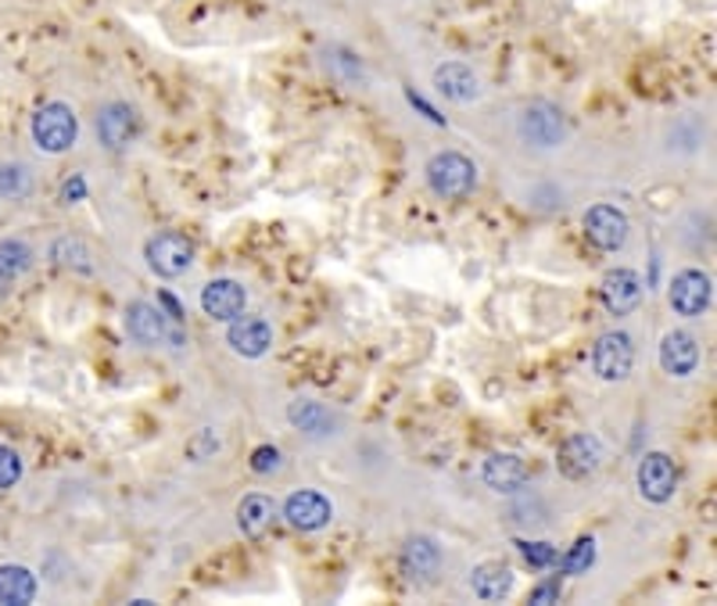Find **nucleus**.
Segmentation results:
<instances>
[{
	"label": "nucleus",
	"instance_id": "nucleus-1",
	"mask_svg": "<svg viewBox=\"0 0 717 606\" xmlns=\"http://www.w3.org/2000/svg\"><path fill=\"white\" fill-rule=\"evenodd\" d=\"M33 141L44 155H65L79 141V119L65 101H51L33 115Z\"/></svg>",
	"mask_w": 717,
	"mask_h": 606
},
{
	"label": "nucleus",
	"instance_id": "nucleus-2",
	"mask_svg": "<svg viewBox=\"0 0 717 606\" xmlns=\"http://www.w3.org/2000/svg\"><path fill=\"white\" fill-rule=\"evenodd\" d=\"M427 183L445 201H463L478 187V166L459 152H438L427 161Z\"/></svg>",
	"mask_w": 717,
	"mask_h": 606
},
{
	"label": "nucleus",
	"instance_id": "nucleus-3",
	"mask_svg": "<svg viewBox=\"0 0 717 606\" xmlns=\"http://www.w3.org/2000/svg\"><path fill=\"white\" fill-rule=\"evenodd\" d=\"M147 266H152V273L155 277H183L187 269L194 266V245L187 240L183 234H176V231H161L155 234L152 240H147Z\"/></svg>",
	"mask_w": 717,
	"mask_h": 606
},
{
	"label": "nucleus",
	"instance_id": "nucleus-4",
	"mask_svg": "<svg viewBox=\"0 0 717 606\" xmlns=\"http://www.w3.org/2000/svg\"><path fill=\"white\" fill-rule=\"evenodd\" d=\"M520 137L531 147H542V152H549V147H560L563 137H567V119H563V112L557 104L531 101L520 112Z\"/></svg>",
	"mask_w": 717,
	"mask_h": 606
},
{
	"label": "nucleus",
	"instance_id": "nucleus-5",
	"mask_svg": "<svg viewBox=\"0 0 717 606\" xmlns=\"http://www.w3.org/2000/svg\"><path fill=\"white\" fill-rule=\"evenodd\" d=\"M635 367V341L625 330H606L592 348V370L600 381H625Z\"/></svg>",
	"mask_w": 717,
	"mask_h": 606
},
{
	"label": "nucleus",
	"instance_id": "nucleus-6",
	"mask_svg": "<svg viewBox=\"0 0 717 606\" xmlns=\"http://www.w3.org/2000/svg\"><path fill=\"white\" fill-rule=\"evenodd\" d=\"M710 299H714V284L703 269H682V273H674L671 288H668L671 308L685 319H696V316L707 313Z\"/></svg>",
	"mask_w": 717,
	"mask_h": 606
},
{
	"label": "nucleus",
	"instance_id": "nucleus-7",
	"mask_svg": "<svg viewBox=\"0 0 717 606\" xmlns=\"http://www.w3.org/2000/svg\"><path fill=\"white\" fill-rule=\"evenodd\" d=\"M606 460V449H603V441L595 438V435H571L560 446L557 452V467H560V474L563 478H571V481H585L592 478L595 470L603 467Z\"/></svg>",
	"mask_w": 717,
	"mask_h": 606
},
{
	"label": "nucleus",
	"instance_id": "nucleus-8",
	"mask_svg": "<svg viewBox=\"0 0 717 606\" xmlns=\"http://www.w3.org/2000/svg\"><path fill=\"white\" fill-rule=\"evenodd\" d=\"M631 223L628 215L614 209V205H592L585 212V237L592 240L600 251H620L628 245Z\"/></svg>",
	"mask_w": 717,
	"mask_h": 606
},
{
	"label": "nucleus",
	"instance_id": "nucleus-9",
	"mask_svg": "<svg viewBox=\"0 0 717 606\" xmlns=\"http://www.w3.org/2000/svg\"><path fill=\"white\" fill-rule=\"evenodd\" d=\"M635 481H639L642 500L660 506V503L671 500L674 489H679V470H674V463H671L668 452H646L642 463H639V474H635Z\"/></svg>",
	"mask_w": 717,
	"mask_h": 606
},
{
	"label": "nucleus",
	"instance_id": "nucleus-10",
	"mask_svg": "<svg viewBox=\"0 0 717 606\" xmlns=\"http://www.w3.org/2000/svg\"><path fill=\"white\" fill-rule=\"evenodd\" d=\"M283 520H288L294 531H320L334 520V503L313 489H302V492L288 495V503H283Z\"/></svg>",
	"mask_w": 717,
	"mask_h": 606
},
{
	"label": "nucleus",
	"instance_id": "nucleus-11",
	"mask_svg": "<svg viewBox=\"0 0 717 606\" xmlns=\"http://www.w3.org/2000/svg\"><path fill=\"white\" fill-rule=\"evenodd\" d=\"M600 294H603L606 313L628 316V313H635V308L642 305L646 288H642V277L635 273V269H610V273L603 277Z\"/></svg>",
	"mask_w": 717,
	"mask_h": 606
},
{
	"label": "nucleus",
	"instance_id": "nucleus-12",
	"mask_svg": "<svg viewBox=\"0 0 717 606\" xmlns=\"http://www.w3.org/2000/svg\"><path fill=\"white\" fill-rule=\"evenodd\" d=\"M126 334L141 348H158L161 341L172 338V323L152 302H130L126 305Z\"/></svg>",
	"mask_w": 717,
	"mask_h": 606
},
{
	"label": "nucleus",
	"instance_id": "nucleus-13",
	"mask_svg": "<svg viewBox=\"0 0 717 606\" xmlns=\"http://www.w3.org/2000/svg\"><path fill=\"white\" fill-rule=\"evenodd\" d=\"M137 133H141V119L130 104L112 101L98 112V137L108 152H123V147L137 141Z\"/></svg>",
	"mask_w": 717,
	"mask_h": 606
},
{
	"label": "nucleus",
	"instance_id": "nucleus-14",
	"mask_svg": "<svg viewBox=\"0 0 717 606\" xmlns=\"http://www.w3.org/2000/svg\"><path fill=\"white\" fill-rule=\"evenodd\" d=\"M201 308H205V316L215 319V323H229V319H237V316H245V308H248V291L237 284V280H212V284H205V291H201Z\"/></svg>",
	"mask_w": 717,
	"mask_h": 606
},
{
	"label": "nucleus",
	"instance_id": "nucleus-15",
	"mask_svg": "<svg viewBox=\"0 0 717 606\" xmlns=\"http://www.w3.org/2000/svg\"><path fill=\"white\" fill-rule=\"evenodd\" d=\"M226 345L245 359H262L273 348V327L262 316H237L229 319Z\"/></svg>",
	"mask_w": 717,
	"mask_h": 606
},
{
	"label": "nucleus",
	"instance_id": "nucleus-16",
	"mask_svg": "<svg viewBox=\"0 0 717 606\" xmlns=\"http://www.w3.org/2000/svg\"><path fill=\"white\" fill-rule=\"evenodd\" d=\"M660 367L671 377H693L699 367V341L688 330H668L660 341Z\"/></svg>",
	"mask_w": 717,
	"mask_h": 606
},
{
	"label": "nucleus",
	"instance_id": "nucleus-17",
	"mask_svg": "<svg viewBox=\"0 0 717 606\" xmlns=\"http://www.w3.org/2000/svg\"><path fill=\"white\" fill-rule=\"evenodd\" d=\"M513 582H517V574H513V568H506V563H498V560H484L470 571V588L481 603L509 599Z\"/></svg>",
	"mask_w": 717,
	"mask_h": 606
},
{
	"label": "nucleus",
	"instance_id": "nucleus-18",
	"mask_svg": "<svg viewBox=\"0 0 717 606\" xmlns=\"http://www.w3.org/2000/svg\"><path fill=\"white\" fill-rule=\"evenodd\" d=\"M435 87L456 104H470L481 98V79L463 61H445L435 69Z\"/></svg>",
	"mask_w": 717,
	"mask_h": 606
},
{
	"label": "nucleus",
	"instance_id": "nucleus-19",
	"mask_svg": "<svg viewBox=\"0 0 717 606\" xmlns=\"http://www.w3.org/2000/svg\"><path fill=\"white\" fill-rule=\"evenodd\" d=\"M484 484H489L492 492H520L527 484V463L520 460L517 452H495L484 460V470H481Z\"/></svg>",
	"mask_w": 717,
	"mask_h": 606
},
{
	"label": "nucleus",
	"instance_id": "nucleus-20",
	"mask_svg": "<svg viewBox=\"0 0 717 606\" xmlns=\"http://www.w3.org/2000/svg\"><path fill=\"white\" fill-rule=\"evenodd\" d=\"M288 420H291V427H298L309 438L337 435V416L331 413V406H323V402H316V399H294L288 406Z\"/></svg>",
	"mask_w": 717,
	"mask_h": 606
},
{
	"label": "nucleus",
	"instance_id": "nucleus-21",
	"mask_svg": "<svg viewBox=\"0 0 717 606\" xmlns=\"http://www.w3.org/2000/svg\"><path fill=\"white\" fill-rule=\"evenodd\" d=\"M402 568L410 577H435L441 568V546L427 535H413L402 549Z\"/></svg>",
	"mask_w": 717,
	"mask_h": 606
},
{
	"label": "nucleus",
	"instance_id": "nucleus-22",
	"mask_svg": "<svg viewBox=\"0 0 717 606\" xmlns=\"http://www.w3.org/2000/svg\"><path fill=\"white\" fill-rule=\"evenodd\" d=\"M277 524V503L269 500V495H259V492H251L240 500L237 506V528L245 531L248 538H262L269 535V528Z\"/></svg>",
	"mask_w": 717,
	"mask_h": 606
},
{
	"label": "nucleus",
	"instance_id": "nucleus-23",
	"mask_svg": "<svg viewBox=\"0 0 717 606\" xmlns=\"http://www.w3.org/2000/svg\"><path fill=\"white\" fill-rule=\"evenodd\" d=\"M36 599V577L22 563H4L0 568V603L4 606H30Z\"/></svg>",
	"mask_w": 717,
	"mask_h": 606
},
{
	"label": "nucleus",
	"instance_id": "nucleus-24",
	"mask_svg": "<svg viewBox=\"0 0 717 606\" xmlns=\"http://www.w3.org/2000/svg\"><path fill=\"white\" fill-rule=\"evenodd\" d=\"M51 259L61 269H72V273H93V251L87 248V240L79 237H58L51 245Z\"/></svg>",
	"mask_w": 717,
	"mask_h": 606
},
{
	"label": "nucleus",
	"instance_id": "nucleus-25",
	"mask_svg": "<svg viewBox=\"0 0 717 606\" xmlns=\"http://www.w3.org/2000/svg\"><path fill=\"white\" fill-rule=\"evenodd\" d=\"M33 266V248L25 240H0V280H15Z\"/></svg>",
	"mask_w": 717,
	"mask_h": 606
},
{
	"label": "nucleus",
	"instance_id": "nucleus-26",
	"mask_svg": "<svg viewBox=\"0 0 717 606\" xmlns=\"http://www.w3.org/2000/svg\"><path fill=\"white\" fill-rule=\"evenodd\" d=\"M563 574H589V568L595 563V538H578V542L571 546V553H567L563 560Z\"/></svg>",
	"mask_w": 717,
	"mask_h": 606
},
{
	"label": "nucleus",
	"instance_id": "nucleus-27",
	"mask_svg": "<svg viewBox=\"0 0 717 606\" xmlns=\"http://www.w3.org/2000/svg\"><path fill=\"white\" fill-rule=\"evenodd\" d=\"M30 169L25 166H0V198H22L30 194Z\"/></svg>",
	"mask_w": 717,
	"mask_h": 606
},
{
	"label": "nucleus",
	"instance_id": "nucleus-28",
	"mask_svg": "<svg viewBox=\"0 0 717 606\" xmlns=\"http://www.w3.org/2000/svg\"><path fill=\"white\" fill-rule=\"evenodd\" d=\"M520 549V557L531 563V568H552V563H560V553H557V546H549V542H517Z\"/></svg>",
	"mask_w": 717,
	"mask_h": 606
},
{
	"label": "nucleus",
	"instance_id": "nucleus-29",
	"mask_svg": "<svg viewBox=\"0 0 717 606\" xmlns=\"http://www.w3.org/2000/svg\"><path fill=\"white\" fill-rule=\"evenodd\" d=\"M19 481H22V456L15 449L0 446V492L15 489Z\"/></svg>",
	"mask_w": 717,
	"mask_h": 606
},
{
	"label": "nucleus",
	"instance_id": "nucleus-30",
	"mask_svg": "<svg viewBox=\"0 0 717 606\" xmlns=\"http://www.w3.org/2000/svg\"><path fill=\"white\" fill-rule=\"evenodd\" d=\"M212 452H220V435H215L212 427H205V430H198V438L187 446V456H191L194 463H205Z\"/></svg>",
	"mask_w": 717,
	"mask_h": 606
},
{
	"label": "nucleus",
	"instance_id": "nucleus-31",
	"mask_svg": "<svg viewBox=\"0 0 717 606\" xmlns=\"http://www.w3.org/2000/svg\"><path fill=\"white\" fill-rule=\"evenodd\" d=\"M283 467V456L277 446H259L251 452V470L255 474H277V470Z\"/></svg>",
	"mask_w": 717,
	"mask_h": 606
},
{
	"label": "nucleus",
	"instance_id": "nucleus-32",
	"mask_svg": "<svg viewBox=\"0 0 717 606\" xmlns=\"http://www.w3.org/2000/svg\"><path fill=\"white\" fill-rule=\"evenodd\" d=\"M531 603L538 606H549V603H560V582H542L531 588Z\"/></svg>",
	"mask_w": 717,
	"mask_h": 606
},
{
	"label": "nucleus",
	"instance_id": "nucleus-33",
	"mask_svg": "<svg viewBox=\"0 0 717 606\" xmlns=\"http://www.w3.org/2000/svg\"><path fill=\"white\" fill-rule=\"evenodd\" d=\"M83 194H87V180H83V177H72L69 183H65L61 201H65V205H72V201H79Z\"/></svg>",
	"mask_w": 717,
	"mask_h": 606
},
{
	"label": "nucleus",
	"instance_id": "nucleus-34",
	"mask_svg": "<svg viewBox=\"0 0 717 606\" xmlns=\"http://www.w3.org/2000/svg\"><path fill=\"white\" fill-rule=\"evenodd\" d=\"M410 101H413L416 108H421V112H424V115L430 119V123H441V115H438V112H435V108H430L427 101H421V98H416V93H410Z\"/></svg>",
	"mask_w": 717,
	"mask_h": 606
}]
</instances>
